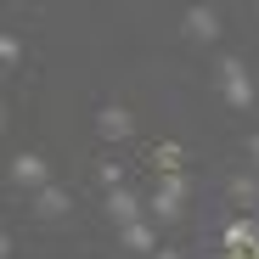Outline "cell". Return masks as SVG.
Here are the masks:
<instances>
[{"label":"cell","instance_id":"1","mask_svg":"<svg viewBox=\"0 0 259 259\" xmlns=\"http://www.w3.org/2000/svg\"><path fill=\"white\" fill-rule=\"evenodd\" d=\"M220 84H226V102H231V107H253V79H248V68H242L237 57L220 62Z\"/></svg>","mask_w":259,"mask_h":259},{"label":"cell","instance_id":"2","mask_svg":"<svg viewBox=\"0 0 259 259\" xmlns=\"http://www.w3.org/2000/svg\"><path fill=\"white\" fill-rule=\"evenodd\" d=\"M226 259H259V226L253 220H231L226 226Z\"/></svg>","mask_w":259,"mask_h":259},{"label":"cell","instance_id":"3","mask_svg":"<svg viewBox=\"0 0 259 259\" xmlns=\"http://www.w3.org/2000/svg\"><path fill=\"white\" fill-rule=\"evenodd\" d=\"M181 203H186V175H163L158 181V197H152V214H158V220H175Z\"/></svg>","mask_w":259,"mask_h":259},{"label":"cell","instance_id":"4","mask_svg":"<svg viewBox=\"0 0 259 259\" xmlns=\"http://www.w3.org/2000/svg\"><path fill=\"white\" fill-rule=\"evenodd\" d=\"M107 214H113L118 226H136V220H141V203H136V192H130V186L107 192Z\"/></svg>","mask_w":259,"mask_h":259},{"label":"cell","instance_id":"5","mask_svg":"<svg viewBox=\"0 0 259 259\" xmlns=\"http://www.w3.org/2000/svg\"><path fill=\"white\" fill-rule=\"evenodd\" d=\"M34 214H39V220H62V214H68V192L62 186H39L34 192Z\"/></svg>","mask_w":259,"mask_h":259},{"label":"cell","instance_id":"6","mask_svg":"<svg viewBox=\"0 0 259 259\" xmlns=\"http://www.w3.org/2000/svg\"><path fill=\"white\" fill-rule=\"evenodd\" d=\"M12 181H17V186H51V181H46V158L23 152V158L12 163Z\"/></svg>","mask_w":259,"mask_h":259},{"label":"cell","instance_id":"7","mask_svg":"<svg viewBox=\"0 0 259 259\" xmlns=\"http://www.w3.org/2000/svg\"><path fill=\"white\" fill-rule=\"evenodd\" d=\"M186 34H192V39H220V17L203 12V6H192V12H186Z\"/></svg>","mask_w":259,"mask_h":259},{"label":"cell","instance_id":"8","mask_svg":"<svg viewBox=\"0 0 259 259\" xmlns=\"http://www.w3.org/2000/svg\"><path fill=\"white\" fill-rule=\"evenodd\" d=\"M130 130H136V118H130L124 107H102V136H113V141H124Z\"/></svg>","mask_w":259,"mask_h":259},{"label":"cell","instance_id":"9","mask_svg":"<svg viewBox=\"0 0 259 259\" xmlns=\"http://www.w3.org/2000/svg\"><path fill=\"white\" fill-rule=\"evenodd\" d=\"M124 242L136 248V253H152V226H147V220H136V226H124Z\"/></svg>","mask_w":259,"mask_h":259},{"label":"cell","instance_id":"10","mask_svg":"<svg viewBox=\"0 0 259 259\" xmlns=\"http://www.w3.org/2000/svg\"><path fill=\"white\" fill-rule=\"evenodd\" d=\"M158 169H163V175H181V147H175V141L158 147Z\"/></svg>","mask_w":259,"mask_h":259},{"label":"cell","instance_id":"11","mask_svg":"<svg viewBox=\"0 0 259 259\" xmlns=\"http://www.w3.org/2000/svg\"><path fill=\"white\" fill-rule=\"evenodd\" d=\"M0 62H6V68H17V62H23V39H17V34L0 39Z\"/></svg>","mask_w":259,"mask_h":259},{"label":"cell","instance_id":"12","mask_svg":"<svg viewBox=\"0 0 259 259\" xmlns=\"http://www.w3.org/2000/svg\"><path fill=\"white\" fill-rule=\"evenodd\" d=\"M231 197H237V203H253V197H259L253 175H237V181H231Z\"/></svg>","mask_w":259,"mask_h":259},{"label":"cell","instance_id":"13","mask_svg":"<svg viewBox=\"0 0 259 259\" xmlns=\"http://www.w3.org/2000/svg\"><path fill=\"white\" fill-rule=\"evenodd\" d=\"M152 259H181V253H152Z\"/></svg>","mask_w":259,"mask_h":259},{"label":"cell","instance_id":"14","mask_svg":"<svg viewBox=\"0 0 259 259\" xmlns=\"http://www.w3.org/2000/svg\"><path fill=\"white\" fill-rule=\"evenodd\" d=\"M253 158H259V136H253Z\"/></svg>","mask_w":259,"mask_h":259}]
</instances>
